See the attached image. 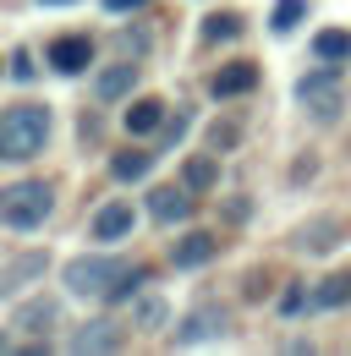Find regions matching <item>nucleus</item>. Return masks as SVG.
<instances>
[{
    "mask_svg": "<svg viewBox=\"0 0 351 356\" xmlns=\"http://www.w3.org/2000/svg\"><path fill=\"white\" fill-rule=\"evenodd\" d=\"M55 214V186L49 181H17L0 192V220L6 230H39Z\"/></svg>",
    "mask_w": 351,
    "mask_h": 356,
    "instance_id": "f03ea898",
    "label": "nucleus"
},
{
    "mask_svg": "<svg viewBox=\"0 0 351 356\" xmlns=\"http://www.w3.org/2000/svg\"><path fill=\"white\" fill-rule=\"evenodd\" d=\"M11 77H22V83L33 77V60H28V49H17V55H11Z\"/></svg>",
    "mask_w": 351,
    "mask_h": 356,
    "instance_id": "a878e982",
    "label": "nucleus"
},
{
    "mask_svg": "<svg viewBox=\"0 0 351 356\" xmlns=\"http://www.w3.org/2000/svg\"><path fill=\"white\" fill-rule=\"evenodd\" d=\"M313 55L324 60V66H341V60H351V33H318V44H313Z\"/></svg>",
    "mask_w": 351,
    "mask_h": 356,
    "instance_id": "a211bd4d",
    "label": "nucleus"
},
{
    "mask_svg": "<svg viewBox=\"0 0 351 356\" xmlns=\"http://www.w3.org/2000/svg\"><path fill=\"white\" fill-rule=\"evenodd\" d=\"M242 33V17H231V11H214L209 22H203V39L209 44H225V39H236Z\"/></svg>",
    "mask_w": 351,
    "mask_h": 356,
    "instance_id": "5701e85b",
    "label": "nucleus"
},
{
    "mask_svg": "<svg viewBox=\"0 0 351 356\" xmlns=\"http://www.w3.org/2000/svg\"><path fill=\"white\" fill-rule=\"evenodd\" d=\"M159 121H165V104H159V99H137V104L127 110V132L132 137H148Z\"/></svg>",
    "mask_w": 351,
    "mask_h": 356,
    "instance_id": "dca6fc26",
    "label": "nucleus"
},
{
    "mask_svg": "<svg viewBox=\"0 0 351 356\" xmlns=\"http://www.w3.org/2000/svg\"><path fill=\"white\" fill-rule=\"evenodd\" d=\"M55 323H61V302L55 296H33V302L17 307V329H28V334H49Z\"/></svg>",
    "mask_w": 351,
    "mask_h": 356,
    "instance_id": "9d476101",
    "label": "nucleus"
},
{
    "mask_svg": "<svg viewBox=\"0 0 351 356\" xmlns=\"http://www.w3.org/2000/svg\"><path fill=\"white\" fill-rule=\"evenodd\" d=\"M49 143V110L44 104H17L0 115V159H33Z\"/></svg>",
    "mask_w": 351,
    "mask_h": 356,
    "instance_id": "f257e3e1",
    "label": "nucleus"
},
{
    "mask_svg": "<svg viewBox=\"0 0 351 356\" xmlns=\"http://www.w3.org/2000/svg\"><path fill=\"white\" fill-rule=\"evenodd\" d=\"M192 209H198V197H192L187 181L181 186H154V197H148L154 225H181V220H192Z\"/></svg>",
    "mask_w": 351,
    "mask_h": 356,
    "instance_id": "423d86ee",
    "label": "nucleus"
},
{
    "mask_svg": "<svg viewBox=\"0 0 351 356\" xmlns=\"http://www.w3.org/2000/svg\"><path fill=\"white\" fill-rule=\"evenodd\" d=\"M0 351H11V340H6V334H0Z\"/></svg>",
    "mask_w": 351,
    "mask_h": 356,
    "instance_id": "c756f323",
    "label": "nucleus"
},
{
    "mask_svg": "<svg viewBox=\"0 0 351 356\" xmlns=\"http://www.w3.org/2000/svg\"><path fill=\"white\" fill-rule=\"evenodd\" d=\"M121 274L116 258H72L66 264V291L72 296H104V285Z\"/></svg>",
    "mask_w": 351,
    "mask_h": 356,
    "instance_id": "20e7f679",
    "label": "nucleus"
},
{
    "mask_svg": "<svg viewBox=\"0 0 351 356\" xmlns=\"http://www.w3.org/2000/svg\"><path fill=\"white\" fill-rule=\"evenodd\" d=\"M137 88V60H116V66H104L99 72V83H93V93L110 104V99H127V93Z\"/></svg>",
    "mask_w": 351,
    "mask_h": 356,
    "instance_id": "f8f14e48",
    "label": "nucleus"
},
{
    "mask_svg": "<svg viewBox=\"0 0 351 356\" xmlns=\"http://www.w3.org/2000/svg\"><path fill=\"white\" fill-rule=\"evenodd\" d=\"M181 181H187L192 192H209V186H214V181H219L214 159H203V154H198V159H187V165H181Z\"/></svg>",
    "mask_w": 351,
    "mask_h": 356,
    "instance_id": "412c9836",
    "label": "nucleus"
},
{
    "mask_svg": "<svg viewBox=\"0 0 351 356\" xmlns=\"http://www.w3.org/2000/svg\"><path fill=\"white\" fill-rule=\"evenodd\" d=\"M137 6H148V0H104V11H137Z\"/></svg>",
    "mask_w": 351,
    "mask_h": 356,
    "instance_id": "c85d7f7f",
    "label": "nucleus"
},
{
    "mask_svg": "<svg viewBox=\"0 0 351 356\" xmlns=\"http://www.w3.org/2000/svg\"><path fill=\"white\" fill-rule=\"evenodd\" d=\"M121 49L137 60V55H148V49H154V33H148V28H127V33H121Z\"/></svg>",
    "mask_w": 351,
    "mask_h": 356,
    "instance_id": "393cba45",
    "label": "nucleus"
},
{
    "mask_svg": "<svg viewBox=\"0 0 351 356\" xmlns=\"http://www.w3.org/2000/svg\"><path fill=\"white\" fill-rule=\"evenodd\" d=\"M302 17H307V0H274V17H269V28H274V33H291Z\"/></svg>",
    "mask_w": 351,
    "mask_h": 356,
    "instance_id": "4be33fe9",
    "label": "nucleus"
},
{
    "mask_svg": "<svg viewBox=\"0 0 351 356\" xmlns=\"http://www.w3.org/2000/svg\"><path fill=\"white\" fill-rule=\"evenodd\" d=\"M44 274V252H28V258H17L11 268H0V296H11L22 280H39Z\"/></svg>",
    "mask_w": 351,
    "mask_h": 356,
    "instance_id": "f3484780",
    "label": "nucleus"
},
{
    "mask_svg": "<svg viewBox=\"0 0 351 356\" xmlns=\"http://www.w3.org/2000/svg\"><path fill=\"white\" fill-rule=\"evenodd\" d=\"M209 143H214V148H231V143H236V127H225V121L209 127Z\"/></svg>",
    "mask_w": 351,
    "mask_h": 356,
    "instance_id": "bb28decb",
    "label": "nucleus"
},
{
    "mask_svg": "<svg viewBox=\"0 0 351 356\" xmlns=\"http://www.w3.org/2000/svg\"><path fill=\"white\" fill-rule=\"evenodd\" d=\"M49 60H55L61 77H77V72H88V60H93V39H55Z\"/></svg>",
    "mask_w": 351,
    "mask_h": 356,
    "instance_id": "9b49d317",
    "label": "nucleus"
},
{
    "mask_svg": "<svg viewBox=\"0 0 351 356\" xmlns=\"http://www.w3.org/2000/svg\"><path fill=\"white\" fill-rule=\"evenodd\" d=\"M302 302H307L302 291H286V296H280V312H297V307H302Z\"/></svg>",
    "mask_w": 351,
    "mask_h": 356,
    "instance_id": "cd10ccee",
    "label": "nucleus"
},
{
    "mask_svg": "<svg viewBox=\"0 0 351 356\" xmlns=\"http://www.w3.org/2000/svg\"><path fill=\"white\" fill-rule=\"evenodd\" d=\"M346 241V220H329V214H318V220H307L297 230V247L302 252H335Z\"/></svg>",
    "mask_w": 351,
    "mask_h": 356,
    "instance_id": "6e6552de",
    "label": "nucleus"
},
{
    "mask_svg": "<svg viewBox=\"0 0 351 356\" xmlns=\"http://www.w3.org/2000/svg\"><path fill=\"white\" fill-rule=\"evenodd\" d=\"M346 302H351V274H329L313 291V307H346Z\"/></svg>",
    "mask_w": 351,
    "mask_h": 356,
    "instance_id": "6ab92c4d",
    "label": "nucleus"
},
{
    "mask_svg": "<svg viewBox=\"0 0 351 356\" xmlns=\"http://www.w3.org/2000/svg\"><path fill=\"white\" fill-rule=\"evenodd\" d=\"M127 230H132V209L127 203H110V209L93 214V241H121Z\"/></svg>",
    "mask_w": 351,
    "mask_h": 356,
    "instance_id": "2eb2a0df",
    "label": "nucleus"
},
{
    "mask_svg": "<svg viewBox=\"0 0 351 356\" xmlns=\"http://www.w3.org/2000/svg\"><path fill=\"white\" fill-rule=\"evenodd\" d=\"M154 159H159L154 148H127V154L110 159V176H116V181H143L148 170H154Z\"/></svg>",
    "mask_w": 351,
    "mask_h": 356,
    "instance_id": "4468645a",
    "label": "nucleus"
},
{
    "mask_svg": "<svg viewBox=\"0 0 351 356\" xmlns=\"http://www.w3.org/2000/svg\"><path fill=\"white\" fill-rule=\"evenodd\" d=\"M231 329V307H219V302H203V307L187 312V323L176 329L171 340L176 346H198V340H214V334H225Z\"/></svg>",
    "mask_w": 351,
    "mask_h": 356,
    "instance_id": "39448f33",
    "label": "nucleus"
},
{
    "mask_svg": "<svg viewBox=\"0 0 351 356\" xmlns=\"http://www.w3.org/2000/svg\"><path fill=\"white\" fill-rule=\"evenodd\" d=\"M297 104H302L313 121H329V115L341 110V77H335V66L302 77V83H297Z\"/></svg>",
    "mask_w": 351,
    "mask_h": 356,
    "instance_id": "7ed1b4c3",
    "label": "nucleus"
},
{
    "mask_svg": "<svg viewBox=\"0 0 351 356\" xmlns=\"http://www.w3.org/2000/svg\"><path fill=\"white\" fill-rule=\"evenodd\" d=\"M143 280H148V268H137V264H121V274H116V280L104 285V302H127V296L137 291V285H143Z\"/></svg>",
    "mask_w": 351,
    "mask_h": 356,
    "instance_id": "aec40b11",
    "label": "nucleus"
},
{
    "mask_svg": "<svg viewBox=\"0 0 351 356\" xmlns=\"http://www.w3.org/2000/svg\"><path fill=\"white\" fill-rule=\"evenodd\" d=\"M44 6H61V0H44Z\"/></svg>",
    "mask_w": 351,
    "mask_h": 356,
    "instance_id": "7c9ffc66",
    "label": "nucleus"
},
{
    "mask_svg": "<svg viewBox=\"0 0 351 356\" xmlns=\"http://www.w3.org/2000/svg\"><path fill=\"white\" fill-rule=\"evenodd\" d=\"M66 351H77V356L121 351V329H116L110 318H93V323H77V329H72V340H66Z\"/></svg>",
    "mask_w": 351,
    "mask_h": 356,
    "instance_id": "0eeeda50",
    "label": "nucleus"
},
{
    "mask_svg": "<svg viewBox=\"0 0 351 356\" xmlns=\"http://www.w3.org/2000/svg\"><path fill=\"white\" fill-rule=\"evenodd\" d=\"M165 318H171L165 296H143L137 302V329H165Z\"/></svg>",
    "mask_w": 351,
    "mask_h": 356,
    "instance_id": "b1692460",
    "label": "nucleus"
},
{
    "mask_svg": "<svg viewBox=\"0 0 351 356\" xmlns=\"http://www.w3.org/2000/svg\"><path fill=\"white\" fill-rule=\"evenodd\" d=\"M253 88H258V66H253V60H231L225 72L209 77V93H214V99H236V93H253Z\"/></svg>",
    "mask_w": 351,
    "mask_h": 356,
    "instance_id": "1a4fd4ad",
    "label": "nucleus"
},
{
    "mask_svg": "<svg viewBox=\"0 0 351 356\" xmlns=\"http://www.w3.org/2000/svg\"><path fill=\"white\" fill-rule=\"evenodd\" d=\"M214 252H219V241H214V236H203V230H198V236H181V241H176L171 264H176V268H198V264H209Z\"/></svg>",
    "mask_w": 351,
    "mask_h": 356,
    "instance_id": "ddd939ff",
    "label": "nucleus"
}]
</instances>
